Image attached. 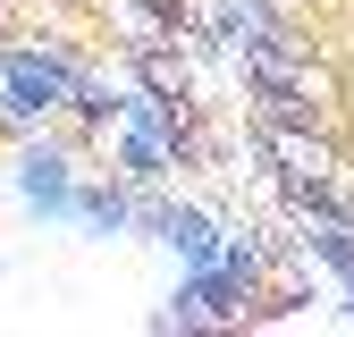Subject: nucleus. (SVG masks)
Returning <instances> with one entry per match:
<instances>
[{"label": "nucleus", "mask_w": 354, "mask_h": 337, "mask_svg": "<svg viewBox=\"0 0 354 337\" xmlns=\"http://www.w3.org/2000/svg\"><path fill=\"white\" fill-rule=\"evenodd\" d=\"M9 93H17V110H51V102L68 93V68L26 51V59H9Z\"/></svg>", "instance_id": "f257e3e1"}]
</instances>
